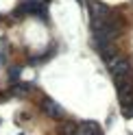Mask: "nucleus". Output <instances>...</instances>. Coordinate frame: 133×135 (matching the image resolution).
Instances as JSON below:
<instances>
[{"label": "nucleus", "instance_id": "1", "mask_svg": "<svg viewBox=\"0 0 133 135\" xmlns=\"http://www.w3.org/2000/svg\"><path fill=\"white\" fill-rule=\"evenodd\" d=\"M109 70H111V74H113V79H116V83H127V79H129V74H131V65L124 61V59H113V61L109 63Z\"/></svg>", "mask_w": 133, "mask_h": 135}]
</instances>
